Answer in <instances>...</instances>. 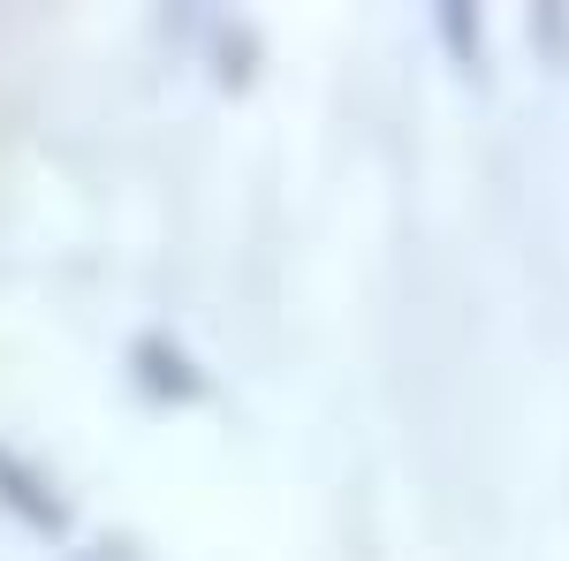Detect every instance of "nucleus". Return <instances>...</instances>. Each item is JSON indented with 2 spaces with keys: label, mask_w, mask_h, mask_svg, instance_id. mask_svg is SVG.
<instances>
[{
  "label": "nucleus",
  "mask_w": 569,
  "mask_h": 561,
  "mask_svg": "<svg viewBox=\"0 0 569 561\" xmlns=\"http://www.w3.org/2000/svg\"><path fill=\"white\" fill-rule=\"evenodd\" d=\"M440 39H448V53H456L471 77L486 69V23L471 16V8H463V0H448V8H440Z\"/></svg>",
  "instance_id": "f257e3e1"
},
{
  "label": "nucleus",
  "mask_w": 569,
  "mask_h": 561,
  "mask_svg": "<svg viewBox=\"0 0 569 561\" xmlns=\"http://www.w3.org/2000/svg\"><path fill=\"white\" fill-rule=\"evenodd\" d=\"M531 46H547V53L569 61V8H531Z\"/></svg>",
  "instance_id": "f03ea898"
}]
</instances>
